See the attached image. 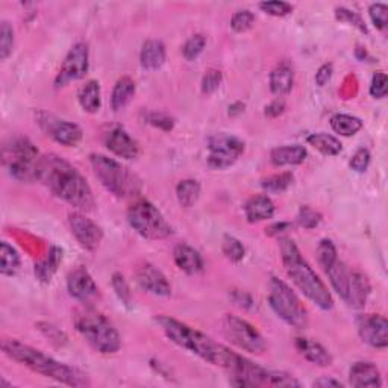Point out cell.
Instances as JSON below:
<instances>
[{
  "mask_svg": "<svg viewBox=\"0 0 388 388\" xmlns=\"http://www.w3.org/2000/svg\"><path fill=\"white\" fill-rule=\"evenodd\" d=\"M38 180L58 199L67 202L82 212L94 210L96 202L87 179L69 161L56 153L41 156Z\"/></svg>",
  "mask_w": 388,
  "mask_h": 388,
  "instance_id": "cell-1",
  "label": "cell"
},
{
  "mask_svg": "<svg viewBox=\"0 0 388 388\" xmlns=\"http://www.w3.org/2000/svg\"><path fill=\"white\" fill-rule=\"evenodd\" d=\"M155 321L160 325L162 332L166 334L171 343L192 352L196 357L210 362V364L226 369L230 373L240 364L243 358L242 355L228 349L226 346L214 341L211 337L183 323V321L171 319L169 316H158Z\"/></svg>",
  "mask_w": 388,
  "mask_h": 388,
  "instance_id": "cell-2",
  "label": "cell"
},
{
  "mask_svg": "<svg viewBox=\"0 0 388 388\" xmlns=\"http://www.w3.org/2000/svg\"><path fill=\"white\" fill-rule=\"evenodd\" d=\"M2 351L8 358L19 362V364L31 369L38 375L51 378L53 381L69 387H87L90 381L87 375L81 370L70 367L49 357L44 352L34 349L29 344H24L14 338H3Z\"/></svg>",
  "mask_w": 388,
  "mask_h": 388,
  "instance_id": "cell-3",
  "label": "cell"
},
{
  "mask_svg": "<svg viewBox=\"0 0 388 388\" xmlns=\"http://www.w3.org/2000/svg\"><path fill=\"white\" fill-rule=\"evenodd\" d=\"M279 247L287 275L293 280L294 285L299 288V292L312 303L317 305L320 310H332L334 299L331 293L328 292L323 280L316 275V271L312 270L308 261L302 257L296 243L292 238L280 237Z\"/></svg>",
  "mask_w": 388,
  "mask_h": 388,
  "instance_id": "cell-4",
  "label": "cell"
},
{
  "mask_svg": "<svg viewBox=\"0 0 388 388\" xmlns=\"http://www.w3.org/2000/svg\"><path fill=\"white\" fill-rule=\"evenodd\" d=\"M74 328L99 353L111 355L121 348V338L117 329L94 308L79 310L74 316Z\"/></svg>",
  "mask_w": 388,
  "mask_h": 388,
  "instance_id": "cell-5",
  "label": "cell"
},
{
  "mask_svg": "<svg viewBox=\"0 0 388 388\" xmlns=\"http://www.w3.org/2000/svg\"><path fill=\"white\" fill-rule=\"evenodd\" d=\"M3 166L10 176L19 183L38 180L41 156L35 144L26 137L10 138L3 144Z\"/></svg>",
  "mask_w": 388,
  "mask_h": 388,
  "instance_id": "cell-6",
  "label": "cell"
},
{
  "mask_svg": "<svg viewBox=\"0 0 388 388\" xmlns=\"http://www.w3.org/2000/svg\"><path fill=\"white\" fill-rule=\"evenodd\" d=\"M90 162H92L96 178L111 194L117 197H132L142 193V179L119 161L105 155L93 153L90 156Z\"/></svg>",
  "mask_w": 388,
  "mask_h": 388,
  "instance_id": "cell-7",
  "label": "cell"
},
{
  "mask_svg": "<svg viewBox=\"0 0 388 388\" xmlns=\"http://www.w3.org/2000/svg\"><path fill=\"white\" fill-rule=\"evenodd\" d=\"M269 303L275 314L282 319L287 325L296 329H305L308 326V312L299 301V297L278 278H271L270 280Z\"/></svg>",
  "mask_w": 388,
  "mask_h": 388,
  "instance_id": "cell-8",
  "label": "cell"
},
{
  "mask_svg": "<svg viewBox=\"0 0 388 388\" xmlns=\"http://www.w3.org/2000/svg\"><path fill=\"white\" fill-rule=\"evenodd\" d=\"M128 223L146 240H164L173 234L161 211L149 201H138L128 210Z\"/></svg>",
  "mask_w": 388,
  "mask_h": 388,
  "instance_id": "cell-9",
  "label": "cell"
},
{
  "mask_svg": "<svg viewBox=\"0 0 388 388\" xmlns=\"http://www.w3.org/2000/svg\"><path fill=\"white\" fill-rule=\"evenodd\" d=\"M223 332H225L230 343H234L237 348H240L244 352L261 355L267 349V343L258 332V329L244 319L226 314L223 319Z\"/></svg>",
  "mask_w": 388,
  "mask_h": 388,
  "instance_id": "cell-10",
  "label": "cell"
},
{
  "mask_svg": "<svg viewBox=\"0 0 388 388\" xmlns=\"http://www.w3.org/2000/svg\"><path fill=\"white\" fill-rule=\"evenodd\" d=\"M244 153V143L238 137L216 134L208 140V167L225 170L240 160Z\"/></svg>",
  "mask_w": 388,
  "mask_h": 388,
  "instance_id": "cell-11",
  "label": "cell"
},
{
  "mask_svg": "<svg viewBox=\"0 0 388 388\" xmlns=\"http://www.w3.org/2000/svg\"><path fill=\"white\" fill-rule=\"evenodd\" d=\"M37 123L47 137L65 147H74L81 143L82 129L76 123L58 119L52 114L40 111L37 112Z\"/></svg>",
  "mask_w": 388,
  "mask_h": 388,
  "instance_id": "cell-12",
  "label": "cell"
},
{
  "mask_svg": "<svg viewBox=\"0 0 388 388\" xmlns=\"http://www.w3.org/2000/svg\"><path fill=\"white\" fill-rule=\"evenodd\" d=\"M90 65V51L87 43H76L70 52L65 56V60L61 65L55 78V87L61 88L65 87L73 81L82 79L88 71Z\"/></svg>",
  "mask_w": 388,
  "mask_h": 388,
  "instance_id": "cell-13",
  "label": "cell"
},
{
  "mask_svg": "<svg viewBox=\"0 0 388 388\" xmlns=\"http://www.w3.org/2000/svg\"><path fill=\"white\" fill-rule=\"evenodd\" d=\"M71 234L84 249L93 252L103 240L102 228L82 212H71L69 216Z\"/></svg>",
  "mask_w": 388,
  "mask_h": 388,
  "instance_id": "cell-14",
  "label": "cell"
},
{
  "mask_svg": "<svg viewBox=\"0 0 388 388\" xmlns=\"http://www.w3.org/2000/svg\"><path fill=\"white\" fill-rule=\"evenodd\" d=\"M361 340L375 349H385L388 346V321L384 316L366 314L357 320Z\"/></svg>",
  "mask_w": 388,
  "mask_h": 388,
  "instance_id": "cell-15",
  "label": "cell"
},
{
  "mask_svg": "<svg viewBox=\"0 0 388 388\" xmlns=\"http://www.w3.org/2000/svg\"><path fill=\"white\" fill-rule=\"evenodd\" d=\"M67 290L71 297L84 303H90L99 296V288L93 276L84 267L70 271L67 276Z\"/></svg>",
  "mask_w": 388,
  "mask_h": 388,
  "instance_id": "cell-16",
  "label": "cell"
},
{
  "mask_svg": "<svg viewBox=\"0 0 388 388\" xmlns=\"http://www.w3.org/2000/svg\"><path fill=\"white\" fill-rule=\"evenodd\" d=\"M135 278L138 285L147 293L160 297H167L171 294V287L167 278L162 275L161 270L153 267L152 264H144V266L140 267L137 270Z\"/></svg>",
  "mask_w": 388,
  "mask_h": 388,
  "instance_id": "cell-17",
  "label": "cell"
},
{
  "mask_svg": "<svg viewBox=\"0 0 388 388\" xmlns=\"http://www.w3.org/2000/svg\"><path fill=\"white\" fill-rule=\"evenodd\" d=\"M105 146L123 160H135L140 155L138 143L123 128L111 129L105 137Z\"/></svg>",
  "mask_w": 388,
  "mask_h": 388,
  "instance_id": "cell-18",
  "label": "cell"
},
{
  "mask_svg": "<svg viewBox=\"0 0 388 388\" xmlns=\"http://www.w3.org/2000/svg\"><path fill=\"white\" fill-rule=\"evenodd\" d=\"M349 382L357 388H379L382 387V378L373 362L358 361L349 370Z\"/></svg>",
  "mask_w": 388,
  "mask_h": 388,
  "instance_id": "cell-19",
  "label": "cell"
},
{
  "mask_svg": "<svg viewBox=\"0 0 388 388\" xmlns=\"http://www.w3.org/2000/svg\"><path fill=\"white\" fill-rule=\"evenodd\" d=\"M371 292V285L369 278L360 270H351L348 293H346L344 302L352 308H364Z\"/></svg>",
  "mask_w": 388,
  "mask_h": 388,
  "instance_id": "cell-20",
  "label": "cell"
},
{
  "mask_svg": "<svg viewBox=\"0 0 388 388\" xmlns=\"http://www.w3.org/2000/svg\"><path fill=\"white\" fill-rule=\"evenodd\" d=\"M294 348L305 360L312 362V364L320 367L332 366V355L320 343L311 340V338L297 337L294 340Z\"/></svg>",
  "mask_w": 388,
  "mask_h": 388,
  "instance_id": "cell-21",
  "label": "cell"
},
{
  "mask_svg": "<svg viewBox=\"0 0 388 388\" xmlns=\"http://www.w3.org/2000/svg\"><path fill=\"white\" fill-rule=\"evenodd\" d=\"M276 206L266 194L253 196L244 203V216L249 223H257L275 216Z\"/></svg>",
  "mask_w": 388,
  "mask_h": 388,
  "instance_id": "cell-22",
  "label": "cell"
},
{
  "mask_svg": "<svg viewBox=\"0 0 388 388\" xmlns=\"http://www.w3.org/2000/svg\"><path fill=\"white\" fill-rule=\"evenodd\" d=\"M294 85V70L290 62L282 61L270 73V90L275 96H287Z\"/></svg>",
  "mask_w": 388,
  "mask_h": 388,
  "instance_id": "cell-23",
  "label": "cell"
},
{
  "mask_svg": "<svg viewBox=\"0 0 388 388\" xmlns=\"http://www.w3.org/2000/svg\"><path fill=\"white\" fill-rule=\"evenodd\" d=\"M173 258H175L176 266L187 275H197L203 270V260L201 253L188 244L176 246Z\"/></svg>",
  "mask_w": 388,
  "mask_h": 388,
  "instance_id": "cell-24",
  "label": "cell"
},
{
  "mask_svg": "<svg viewBox=\"0 0 388 388\" xmlns=\"http://www.w3.org/2000/svg\"><path fill=\"white\" fill-rule=\"evenodd\" d=\"M305 160H307V149L299 144L275 147L270 152V161L276 167L299 166Z\"/></svg>",
  "mask_w": 388,
  "mask_h": 388,
  "instance_id": "cell-25",
  "label": "cell"
},
{
  "mask_svg": "<svg viewBox=\"0 0 388 388\" xmlns=\"http://www.w3.org/2000/svg\"><path fill=\"white\" fill-rule=\"evenodd\" d=\"M143 69L158 70L166 62V46L160 40H147L140 53Z\"/></svg>",
  "mask_w": 388,
  "mask_h": 388,
  "instance_id": "cell-26",
  "label": "cell"
},
{
  "mask_svg": "<svg viewBox=\"0 0 388 388\" xmlns=\"http://www.w3.org/2000/svg\"><path fill=\"white\" fill-rule=\"evenodd\" d=\"M101 84L97 81H88L79 93V105L85 112L96 114L102 106Z\"/></svg>",
  "mask_w": 388,
  "mask_h": 388,
  "instance_id": "cell-27",
  "label": "cell"
},
{
  "mask_svg": "<svg viewBox=\"0 0 388 388\" xmlns=\"http://www.w3.org/2000/svg\"><path fill=\"white\" fill-rule=\"evenodd\" d=\"M135 94V82L130 78L125 76L115 82L112 94H111V106L114 111H120L132 101Z\"/></svg>",
  "mask_w": 388,
  "mask_h": 388,
  "instance_id": "cell-28",
  "label": "cell"
},
{
  "mask_svg": "<svg viewBox=\"0 0 388 388\" xmlns=\"http://www.w3.org/2000/svg\"><path fill=\"white\" fill-rule=\"evenodd\" d=\"M61 261H62V251L60 247L53 246L51 252H49V257L35 266V275L41 282H51V279L56 273L58 266H60Z\"/></svg>",
  "mask_w": 388,
  "mask_h": 388,
  "instance_id": "cell-29",
  "label": "cell"
},
{
  "mask_svg": "<svg viewBox=\"0 0 388 388\" xmlns=\"http://www.w3.org/2000/svg\"><path fill=\"white\" fill-rule=\"evenodd\" d=\"M20 269V255L6 242L0 244V273L3 276H14Z\"/></svg>",
  "mask_w": 388,
  "mask_h": 388,
  "instance_id": "cell-30",
  "label": "cell"
},
{
  "mask_svg": "<svg viewBox=\"0 0 388 388\" xmlns=\"http://www.w3.org/2000/svg\"><path fill=\"white\" fill-rule=\"evenodd\" d=\"M176 197L184 208H192L201 197V184L196 179L180 180L176 187Z\"/></svg>",
  "mask_w": 388,
  "mask_h": 388,
  "instance_id": "cell-31",
  "label": "cell"
},
{
  "mask_svg": "<svg viewBox=\"0 0 388 388\" xmlns=\"http://www.w3.org/2000/svg\"><path fill=\"white\" fill-rule=\"evenodd\" d=\"M307 142L310 146H312L320 153L328 155V156H335L341 152V143L340 140L332 137V135H328V134H311Z\"/></svg>",
  "mask_w": 388,
  "mask_h": 388,
  "instance_id": "cell-32",
  "label": "cell"
},
{
  "mask_svg": "<svg viewBox=\"0 0 388 388\" xmlns=\"http://www.w3.org/2000/svg\"><path fill=\"white\" fill-rule=\"evenodd\" d=\"M331 128L335 134H340L343 137H352L361 130L362 121L358 117L348 114H335L331 119Z\"/></svg>",
  "mask_w": 388,
  "mask_h": 388,
  "instance_id": "cell-33",
  "label": "cell"
},
{
  "mask_svg": "<svg viewBox=\"0 0 388 388\" xmlns=\"http://www.w3.org/2000/svg\"><path fill=\"white\" fill-rule=\"evenodd\" d=\"M221 251H223V253H225V257L233 262H240L246 255L243 243L234 235H229V234L223 237Z\"/></svg>",
  "mask_w": 388,
  "mask_h": 388,
  "instance_id": "cell-34",
  "label": "cell"
},
{
  "mask_svg": "<svg viewBox=\"0 0 388 388\" xmlns=\"http://www.w3.org/2000/svg\"><path fill=\"white\" fill-rule=\"evenodd\" d=\"M292 184H293V175L290 171H285L264 179L261 183V187L266 189L267 193H284Z\"/></svg>",
  "mask_w": 388,
  "mask_h": 388,
  "instance_id": "cell-35",
  "label": "cell"
},
{
  "mask_svg": "<svg viewBox=\"0 0 388 388\" xmlns=\"http://www.w3.org/2000/svg\"><path fill=\"white\" fill-rule=\"evenodd\" d=\"M335 19L338 22H344V23L352 24V26L357 28L358 31H361L362 34H369L367 24H366L364 20H362L361 15L358 12L348 10V8H343V6L335 8Z\"/></svg>",
  "mask_w": 388,
  "mask_h": 388,
  "instance_id": "cell-36",
  "label": "cell"
},
{
  "mask_svg": "<svg viewBox=\"0 0 388 388\" xmlns=\"http://www.w3.org/2000/svg\"><path fill=\"white\" fill-rule=\"evenodd\" d=\"M14 47V31L8 22H2L0 24V60L5 61L8 56L12 53Z\"/></svg>",
  "mask_w": 388,
  "mask_h": 388,
  "instance_id": "cell-37",
  "label": "cell"
},
{
  "mask_svg": "<svg viewBox=\"0 0 388 388\" xmlns=\"http://www.w3.org/2000/svg\"><path fill=\"white\" fill-rule=\"evenodd\" d=\"M317 258H319V264L323 267V270H326L334 261L338 260L337 249L331 240H326L325 238V240L320 242L317 247Z\"/></svg>",
  "mask_w": 388,
  "mask_h": 388,
  "instance_id": "cell-38",
  "label": "cell"
},
{
  "mask_svg": "<svg viewBox=\"0 0 388 388\" xmlns=\"http://www.w3.org/2000/svg\"><path fill=\"white\" fill-rule=\"evenodd\" d=\"M37 328H38V331L43 334L52 344H55V346L67 344V340H69L67 335H65L61 329L56 328L55 325L47 323V321H40V323H37Z\"/></svg>",
  "mask_w": 388,
  "mask_h": 388,
  "instance_id": "cell-39",
  "label": "cell"
},
{
  "mask_svg": "<svg viewBox=\"0 0 388 388\" xmlns=\"http://www.w3.org/2000/svg\"><path fill=\"white\" fill-rule=\"evenodd\" d=\"M111 282H112L114 292L121 301V303L125 305L126 308H130L132 307V293H130V288H129V284L126 282L125 276H123L121 273H114Z\"/></svg>",
  "mask_w": 388,
  "mask_h": 388,
  "instance_id": "cell-40",
  "label": "cell"
},
{
  "mask_svg": "<svg viewBox=\"0 0 388 388\" xmlns=\"http://www.w3.org/2000/svg\"><path fill=\"white\" fill-rule=\"evenodd\" d=\"M255 24V15L249 10H240L237 11L233 19H230V28H233L238 34H243L253 28Z\"/></svg>",
  "mask_w": 388,
  "mask_h": 388,
  "instance_id": "cell-41",
  "label": "cell"
},
{
  "mask_svg": "<svg viewBox=\"0 0 388 388\" xmlns=\"http://www.w3.org/2000/svg\"><path fill=\"white\" fill-rule=\"evenodd\" d=\"M206 44V38L201 34H196L192 38L187 40V43L183 47V53L185 56L187 61H194L197 56H199Z\"/></svg>",
  "mask_w": 388,
  "mask_h": 388,
  "instance_id": "cell-42",
  "label": "cell"
},
{
  "mask_svg": "<svg viewBox=\"0 0 388 388\" xmlns=\"http://www.w3.org/2000/svg\"><path fill=\"white\" fill-rule=\"evenodd\" d=\"M320 221L321 214L310 208V206H302L299 210V214H297V223L305 229H314L316 226H319Z\"/></svg>",
  "mask_w": 388,
  "mask_h": 388,
  "instance_id": "cell-43",
  "label": "cell"
},
{
  "mask_svg": "<svg viewBox=\"0 0 388 388\" xmlns=\"http://www.w3.org/2000/svg\"><path fill=\"white\" fill-rule=\"evenodd\" d=\"M223 82V74L220 70L210 69L208 71H205L202 78V93L203 94H211L220 88Z\"/></svg>",
  "mask_w": 388,
  "mask_h": 388,
  "instance_id": "cell-44",
  "label": "cell"
},
{
  "mask_svg": "<svg viewBox=\"0 0 388 388\" xmlns=\"http://www.w3.org/2000/svg\"><path fill=\"white\" fill-rule=\"evenodd\" d=\"M261 10L269 14L273 15V17H285V15L292 14L293 6L287 2H279V0H271V2H262L260 3Z\"/></svg>",
  "mask_w": 388,
  "mask_h": 388,
  "instance_id": "cell-45",
  "label": "cell"
},
{
  "mask_svg": "<svg viewBox=\"0 0 388 388\" xmlns=\"http://www.w3.org/2000/svg\"><path fill=\"white\" fill-rule=\"evenodd\" d=\"M370 19L379 31H385L388 23V8L384 3H373L369 8Z\"/></svg>",
  "mask_w": 388,
  "mask_h": 388,
  "instance_id": "cell-46",
  "label": "cell"
},
{
  "mask_svg": "<svg viewBox=\"0 0 388 388\" xmlns=\"http://www.w3.org/2000/svg\"><path fill=\"white\" fill-rule=\"evenodd\" d=\"M388 90V79L384 71H376L371 78V85H370V94L375 99H384L387 96Z\"/></svg>",
  "mask_w": 388,
  "mask_h": 388,
  "instance_id": "cell-47",
  "label": "cell"
},
{
  "mask_svg": "<svg viewBox=\"0 0 388 388\" xmlns=\"http://www.w3.org/2000/svg\"><path fill=\"white\" fill-rule=\"evenodd\" d=\"M146 120L149 125H152L155 128H160L162 130H171L173 126H175V120L166 114H160V112H151L146 115Z\"/></svg>",
  "mask_w": 388,
  "mask_h": 388,
  "instance_id": "cell-48",
  "label": "cell"
},
{
  "mask_svg": "<svg viewBox=\"0 0 388 388\" xmlns=\"http://www.w3.org/2000/svg\"><path fill=\"white\" fill-rule=\"evenodd\" d=\"M370 166V152L367 149H360L353 153L351 160V169L357 173H364Z\"/></svg>",
  "mask_w": 388,
  "mask_h": 388,
  "instance_id": "cell-49",
  "label": "cell"
},
{
  "mask_svg": "<svg viewBox=\"0 0 388 388\" xmlns=\"http://www.w3.org/2000/svg\"><path fill=\"white\" fill-rule=\"evenodd\" d=\"M332 73H334V67L332 64H323L321 67L317 70L316 73V84L319 87H325L329 81L332 78Z\"/></svg>",
  "mask_w": 388,
  "mask_h": 388,
  "instance_id": "cell-50",
  "label": "cell"
},
{
  "mask_svg": "<svg viewBox=\"0 0 388 388\" xmlns=\"http://www.w3.org/2000/svg\"><path fill=\"white\" fill-rule=\"evenodd\" d=\"M284 111H285V102L282 101V99H276V101H273L270 105L266 106L264 114H266L270 119H276V117H279V115H282Z\"/></svg>",
  "mask_w": 388,
  "mask_h": 388,
  "instance_id": "cell-51",
  "label": "cell"
},
{
  "mask_svg": "<svg viewBox=\"0 0 388 388\" xmlns=\"http://www.w3.org/2000/svg\"><path fill=\"white\" fill-rule=\"evenodd\" d=\"M293 228L292 223L288 221H280V223H275V225H271L266 229V235L269 237H279L285 233H288Z\"/></svg>",
  "mask_w": 388,
  "mask_h": 388,
  "instance_id": "cell-52",
  "label": "cell"
},
{
  "mask_svg": "<svg viewBox=\"0 0 388 388\" xmlns=\"http://www.w3.org/2000/svg\"><path fill=\"white\" fill-rule=\"evenodd\" d=\"M233 301L235 302V305H238V307L246 308V310L251 308L253 305V301L249 294L244 292H238V290L233 292Z\"/></svg>",
  "mask_w": 388,
  "mask_h": 388,
  "instance_id": "cell-53",
  "label": "cell"
},
{
  "mask_svg": "<svg viewBox=\"0 0 388 388\" xmlns=\"http://www.w3.org/2000/svg\"><path fill=\"white\" fill-rule=\"evenodd\" d=\"M314 387H321V388H326V387H344L340 381H337V379H332V378H320L317 379V381H314V384H312Z\"/></svg>",
  "mask_w": 388,
  "mask_h": 388,
  "instance_id": "cell-54",
  "label": "cell"
},
{
  "mask_svg": "<svg viewBox=\"0 0 388 388\" xmlns=\"http://www.w3.org/2000/svg\"><path fill=\"white\" fill-rule=\"evenodd\" d=\"M244 111V103L235 102L233 105H229V115H238Z\"/></svg>",
  "mask_w": 388,
  "mask_h": 388,
  "instance_id": "cell-55",
  "label": "cell"
}]
</instances>
